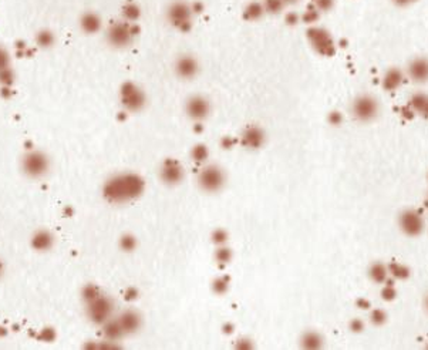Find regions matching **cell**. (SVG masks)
Segmentation results:
<instances>
[{
	"label": "cell",
	"mask_w": 428,
	"mask_h": 350,
	"mask_svg": "<svg viewBox=\"0 0 428 350\" xmlns=\"http://www.w3.org/2000/svg\"><path fill=\"white\" fill-rule=\"evenodd\" d=\"M144 189V181L135 174H118L104 185V197L114 204H123L137 198Z\"/></svg>",
	"instance_id": "1"
},
{
	"label": "cell",
	"mask_w": 428,
	"mask_h": 350,
	"mask_svg": "<svg viewBox=\"0 0 428 350\" xmlns=\"http://www.w3.org/2000/svg\"><path fill=\"white\" fill-rule=\"evenodd\" d=\"M195 15L192 10V5L185 0H174L169 3L167 9V19L174 27L187 31L192 26V16Z\"/></svg>",
	"instance_id": "2"
},
{
	"label": "cell",
	"mask_w": 428,
	"mask_h": 350,
	"mask_svg": "<svg viewBox=\"0 0 428 350\" xmlns=\"http://www.w3.org/2000/svg\"><path fill=\"white\" fill-rule=\"evenodd\" d=\"M225 182V172L218 165H206L198 175V184L206 193H218L224 188Z\"/></svg>",
	"instance_id": "3"
},
{
	"label": "cell",
	"mask_w": 428,
	"mask_h": 350,
	"mask_svg": "<svg viewBox=\"0 0 428 350\" xmlns=\"http://www.w3.org/2000/svg\"><path fill=\"white\" fill-rule=\"evenodd\" d=\"M135 37V27L130 22H117L107 30V42L113 47L124 49L128 47Z\"/></svg>",
	"instance_id": "4"
},
{
	"label": "cell",
	"mask_w": 428,
	"mask_h": 350,
	"mask_svg": "<svg viewBox=\"0 0 428 350\" xmlns=\"http://www.w3.org/2000/svg\"><path fill=\"white\" fill-rule=\"evenodd\" d=\"M50 161L42 151H30L22 160L23 172L30 178H40L47 174Z\"/></svg>",
	"instance_id": "5"
},
{
	"label": "cell",
	"mask_w": 428,
	"mask_h": 350,
	"mask_svg": "<svg viewBox=\"0 0 428 350\" xmlns=\"http://www.w3.org/2000/svg\"><path fill=\"white\" fill-rule=\"evenodd\" d=\"M307 40L312 44L313 49L317 51L322 56L330 57L336 53V44H334L333 37L330 36V33L323 27L319 26H313L307 30Z\"/></svg>",
	"instance_id": "6"
},
{
	"label": "cell",
	"mask_w": 428,
	"mask_h": 350,
	"mask_svg": "<svg viewBox=\"0 0 428 350\" xmlns=\"http://www.w3.org/2000/svg\"><path fill=\"white\" fill-rule=\"evenodd\" d=\"M120 101H121V104L125 110L137 113V111L144 108L147 97L146 93L137 84L127 81V83H124L121 90H120Z\"/></svg>",
	"instance_id": "7"
},
{
	"label": "cell",
	"mask_w": 428,
	"mask_h": 350,
	"mask_svg": "<svg viewBox=\"0 0 428 350\" xmlns=\"http://www.w3.org/2000/svg\"><path fill=\"white\" fill-rule=\"evenodd\" d=\"M378 113V103L371 96L362 94L351 104V114L362 122L371 121Z\"/></svg>",
	"instance_id": "8"
},
{
	"label": "cell",
	"mask_w": 428,
	"mask_h": 350,
	"mask_svg": "<svg viewBox=\"0 0 428 350\" xmlns=\"http://www.w3.org/2000/svg\"><path fill=\"white\" fill-rule=\"evenodd\" d=\"M113 302L107 296L98 295L97 298L88 302V317L94 323L102 325L110 321L111 313H113Z\"/></svg>",
	"instance_id": "9"
},
{
	"label": "cell",
	"mask_w": 428,
	"mask_h": 350,
	"mask_svg": "<svg viewBox=\"0 0 428 350\" xmlns=\"http://www.w3.org/2000/svg\"><path fill=\"white\" fill-rule=\"evenodd\" d=\"M185 113L191 120L202 121L210 113V103L203 96H192L185 103Z\"/></svg>",
	"instance_id": "10"
},
{
	"label": "cell",
	"mask_w": 428,
	"mask_h": 350,
	"mask_svg": "<svg viewBox=\"0 0 428 350\" xmlns=\"http://www.w3.org/2000/svg\"><path fill=\"white\" fill-rule=\"evenodd\" d=\"M199 72V65L196 58L191 54H184L175 61V73L180 79L192 80Z\"/></svg>",
	"instance_id": "11"
},
{
	"label": "cell",
	"mask_w": 428,
	"mask_h": 350,
	"mask_svg": "<svg viewBox=\"0 0 428 350\" xmlns=\"http://www.w3.org/2000/svg\"><path fill=\"white\" fill-rule=\"evenodd\" d=\"M240 141H242V145L247 150H259L266 141V136L261 127L249 125L243 130V133L240 136Z\"/></svg>",
	"instance_id": "12"
},
{
	"label": "cell",
	"mask_w": 428,
	"mask_h": 350,
	"mask_svg": "<svg viewBox=\"0 0 428 350\" xmlns=\"http://www.w3.org/2000/svg\"><path fill=\"white\" fill-rule=\"evenodd\" d=\"M160 177L165 184H178L184 178V170L182 165L175 160L164 161L160 168Z\"/></svg>",
	"instance_id": "13"
},
{
	"label": "cell",
	"mask_w": 428,
	"mask_h": 350,
	"mask_svg": "<svg viewBox=\"0 0 428 350\" xmlns=\"http://www.w3.org/2000/svg\"><path fill=\"white\" fill-rule=\"evenodd\" d=\"M400 225H401V229L408 235H417L422 229V219L417 212L406 211L400 218Z\"/></svg>",
	"instance_id": "14"
},
{
	"label": "cell",
	"mask_w": 428,
	"mask_h": 350,
	"mask_svg": "<svg viewBox=\"0 0 428 350\" xmlns=\"http://www.w3.org/2000/svg\"><path fill=\"white\" fill-rule=\"evenodd\" d=\"M117 321H118V323H120V326H121V329H123L125 335H127V333H134V332H137L138 329H139V326H141V317H139V314H138L137 312H134V310H125V312L121 313V316H120Z\"/></svg>",
	"instance_id": "15"
},
{
	"label": "cell",
	"mask_w": 428,
	"mask_h": 350,
	"mask_svg": "<svg viewBox=\"0 0 428 350\" xmlns=\"http://www.w3.org/2000/svg\"><path fill=\"white\" fill-rule=\"evenodd\" d=\"M410 77L417 83H424L428 80V60L425 58H415L408 66Z\"/></svg>",
	"instance_id": "16"
},
{
	"label": "cell",
	"mask_w": 428,
	"mask_h": 350,
	"mask_svg": "<svg viewBox=\"0 0 428 350\" xmlns=\"http://www.w3.org/2000/svg\"><path fill=\"white\" fill-rule=\"evenodd\" d=\"M80 26L86 33L93 35V33H97L101 27V19H100V16L95 15L93 12H87L81 16Z\"/></svg>",
	"instance_id": "17"
},
{
	"label": "cell",
	"mask_w": 428,
	"mask_h": 350,
	"mask_svg": "<svg viewBox=\"0 0 428 350\" xmlns=\"http://www.w3.org/2000/svg\"><path fill=\"white\" fill-rule=\"evenodd\" d=\"M54 242V238L49 231H37L36 234L31 238V246L37 250H47L50 249Z\"/></svg>",
	"instance_id": "18"
},
{
	"label": "cell",
	"mask_w": 428,
	"mask_h": 350,
	"mask_svg": "<svg viewBox=\"0 0 428 350\" xmlns=\"http://www.w3.org/2000/svg\"><path fill=\"white\" fill-rule=\"evenodd\" d=\"M403 81H404V74L400 72L399 69H391L384 74L383 87L387 91H394L403 84Z\"/></svg>",
	"instance_id": "19"
},
{
	"label": "cell",
	"mask_w": 428,
	"mask_h": 350,
	"mask_svg": "<svg viewBox=\"0 0 428 350\" xmlns=\"http://www.w3.org/2000/svg\"><path fill=\"white\" fill-rule=\"evenodd\" d=\"M410 108L414 113L428 118V96L427 94L417 93L410 99Z\"/></svg>",
	"instance_id": "20"
},
{
	"label": "cell",
	"mask_w": 428,
	"mask_h": 350,
	"mask_svg": "<svg viewBox=\"0 0 428 350\" xmlns=\"http://www.w3.org/2000/svg\"><path fill=\"white\" fill-rule=\"evenodd\" d=\"M265 8L261 2H249L245 9H243V17L246 20H258L265 15Z\"/></svg>",
	"instance_id": "21"
},
{
	"label": "cell",
	"mask_w": 428,
	"mask_h": 350,
	"mask_svg": "<svg viewBox=\"0 0 428 350\" xmlns=\"http://www.w3.org/2000/svg\"><path fill=\"white\" fill-rule=\"evenodd\" d=\"M123 15L127 22H135V20H138V17L141 16V9L134 2H128V3L124 5Z\"/></svg>",
	"instance_id": "22"
},
{
	"label": "cell",
	"mask_w": 428,
	"mask_h": 350,
	"mask_svg": "<svg viewBox=\"0 0 428 350\" xmlns=\"http://www.w3.org/2000/svg\"><path fill=\"white\" fill-rule=\"evenodd\" d=\"M104 333H105V336H107L109 339H111V340H117V339H120L123 335H125V333H124V330L121 329V326H120L118 321L105 322Z\"/></svg>",
	"instance_id": "23"
},
{
	"label": "cell",
	"mask_w": 428,
	"mask_h": 350,
	"mask_svg": "<svg viewBox=\"0 0 428 350\" xmlns=\"http://www.w3.org/2000/svg\"><path fill=\"white\" fill-rule=\"evenodd\" d=\"M263 8L266 13H272V15H277L280 13L284 8V2L283 0H265L263 2Z\"/></svg>",
	"instance_id": "24"
},
{
	"label": "cell",
	"mask_w": 428,
	"mask_h": 350,
	"mask_svg": "<svg viewBox=\"0 0 428 350\" xmlns=\"http://www.w3.org/2000/svg\"><path fill=\"white\" fill-rule=\"evenodd\" d=\"M191 155H192L194 161H196V163H205L208 155H209V152H208V148H206L203 144H198V145H195V147L192 148Z\"/></svg>",
	"instance_id": "25"
},
{
	"label": "cell",
	"mask_w": 428,
	"mask_h": 350,
	"mask_svg": "<svg viewBox=\"0 0 428 350\" xmlns=\"http://www.w3.org/2000/svg\"><path fill=\"white\" fill-rule=\"evenodd\" d=\"M370 276L376 282H384L387 278V268L381 264H374L370 269Z\"/></svg>",
	"instance_id": "26"
},
{
	"label": "cell",
	"mask_w": 428,
	"mask_h": 350,
	"mask_svg": "<svg viewBox=\"0 0 428 350\" xmlns=\"http://www.w3.org/2000/svg\"><path fill=\"white\" fill-rule=\"evenodd\" d=\"M303 346L307 349H317L322 346V339L317 333H307L303 337Z\"/></svg>",
	"instance_id": "27"
},
{
	"label": "cell",
	"mask_w": 428,
	"mask_h": 350,
	"mask_svg": "<svg viewBox=\"0 0 428 350\" xmlns=\"http://www.w3.org/2000/svg\"><path fill=\"white\" fill-rule=\"evenodd\" d=\"M319 10L316 8H313L312 5H309V8L306 9L305 13L302 16V19H303V22L307 23V24H313V23H316L319 20Z\"/></svg>",
	"instance_id": "28"
},
{
	"label": "cell",
	"mask_w": 428,
	"mask_h": 350,
	"mask_svg": "<svg viewBox=\"0 0 428 350\" xmlns=\"http://www.w3.org/2000/svg\"><path fill=\"white\" fill-rule=\"evenodd\" d=\"M37 43L40 44L42 47H50L51 44L54 43V36L51 31L43 30L37 35Z\"/></svg>",
	"instance_id": "29"
},
{
	"label": "cell",
	"mask_w": 428,
	"mask_h": 350,
	"mask_svg": "<svg viewBox=\"0 0 428 350\" xmlns=\"http://www.w3.org/2000/svg\"><path fill=\"white\" fill-rule=\"evenodd\" d=\"M310 5L319 12H329L334 6V0H310Z\"/></svg>",
	"instance_id": "30"
},
{
	"label": "cell",
	"mask_w": 428,
	"mask_h": 350,
	"mask_svg": "<svg viewBox=\"0 0 428 350\" xmlns=\"http://www.w3.org/2000/svg\"><path fill=\"white\" fill-rule=\"evenodd\" d=\"M9 63H10V56L9 53L3 47H0V72L8 70Z\"/></svg>",
	"instance_id": "31"
},
{
	"label": "cell",
	"mask_w": 428,
	"mask_h": 350,
	"mask_svg": "<svg viewBox=\"0 0 428 350\" xmlns=\"http://www.w3.org/2000/svg\"><path fill=\"white\" fill-rule=\"evenodd\" d=\"M391 273L394 276H399V278H406L408 276V269L406 266H401V265H391Z\"/></svg>",
	"instance_id": "32"
},
{
	"label": "cell",
	"mask_w": 428,
	"mask_h": 350,
	"mask_svg": "<svg viewBox=\"0 0 428 350\" xmlns=\"http://www.w3.org/2000/svg\"><path fill=\"white\" fill-rule=\"evenodd\" d=\"M299 20H300V17H299L298 13H295V12H291V13H288V15H286V23H288L289 26L298 24Z\"/></svg>",
	"instance_id": "33"
},
{
	"label": "cell",
	"mask_w": 428,
	"mask_h": 350,
	"mask_svg": "<svg viewBox=\"0 0 428 350\" xmlns=\"http://www.w3.org/2000/svg\"><path fill=\"white\" fill-rule=\"evenodd\" d=\"M371 317H373L374 323H383L385 321V313L381 312V310H374V313L371 314Z\"/></svg>",
	"instance_id": "34"
},
{
	"label": "cell",
	"mask_w": 428,
	"mask_h": 350,
	"mask_svg": "<svg viewBox=\"0 0 428 350\" xmlns=\"http://www.w3.org/2000/svg\"><path fill=\"white\" fill-rule=\"evenodd\" d=\"M134 245H135L134 238H130V236H125V238H123V248L125 250H131L132 248H134Z\"/></svg>",
	"instance_id": "35"
},
{
	"label": "cell",
	"mask_w": 428,
	"mask_h": 350,
	"mask_svg": "<svg viewBox=\"0 0 428 350\" xmlns=\"http://www.w3.org/2000/svg\"><path fill=\"white\" fill-rule=\"evenodd\" d=\"M341 114L340 113H337V111H334V113H332V114L329 115V121H330V124H333V125H339L341 122Z\"/></svg>",
	"instance_id": "36"
},
{
	"label": "cell",
	"mask_w": 428,
	"mask_h": 350,
	"mask_svg": "<svg viewBox=\"0 0 428 350\" xmlns=\"http://www.w3.org/2000/svg\"><path fill=\"white\" fill-rule=\"evenodd\" d=\"M383 296H384V299H393L396 296V291L388 286V288H385V291L383 292Z\"/></svg>",
	"instance_id": "37"
},
{
	"label": "cell",
	"mask_w": 428,
	"mask_h": 350,
	"mask_svg": "<svg viewBox=\"0 0 428 350\" xmlns=\"http://www.w3.org/2000/svg\"><path fill=\"white\" fill-rule=\"evenodd\" d=\"M396 5H399V6H408V5H411V3H414V2H417V0H393Z\"/></svg>",
	"instance_id": "38"
},
{
	"label": "cell",
	"mask_w": 428,
	"mask_h": 350,
	"mask_svg": "<svg viewBox=\"0 0 428 350\" xmlns=\"http://www.w3.org/2000/svg\"><path fill=\"white\" fill-rule=\"evenodd\" d=\"M351 328L354 329V330H360V329H363V323H362V322H353V323H351Z\"/></svg>",
	"instance_id": "39"
},
{
	"label": "cell",
	"mask_w": 428,
	"mask_h": 350,
	"mask_svg": "<svg viewBox=\"0 0 428 350\" xmlns=\"http://www.w3.org/2000/svg\"><path fill=\"white\" fill-rule=\"evenodd\" d=\"M284 5H293V3H298L299 0H283Z\"/></svg>",
	"instance_id": "40"
},
{
	"label": "cell",
	"mask_w": 428,
	"mask_h": 350,
	"mask_svg": "<svg viewBox=\"0 0 428 350\" xmlns=\"http://www.w3.org/2000/svg\"><path fill=\"white\" fill-rule=\"evenodd\" d=\"M425 306H427V309H428V298H427V300H425Z\"/></svg>",
	"instance_id": "41"
},
{
	"label": "cell",
	"mask_w": 428,
	"mask_h": 350,
	"mask_svg": "<svg viewBox=\"0 0 428 350\" xmlns=\"http://www.w3.org/2000/svg\"><path fill=\"white\" fill-rule=\"evenodd\" d=\"M0 272H2V264H0Z\"/></svg>",
	"instance_id": "42"
}]
</instances>
